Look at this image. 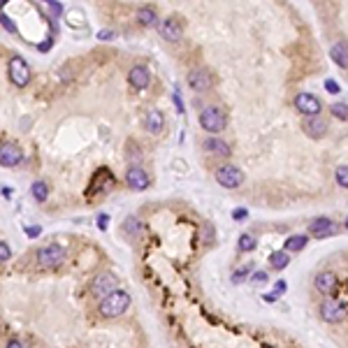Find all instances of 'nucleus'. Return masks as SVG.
Instances as JSON below:
<instances>
[{
	"label": "nucleus",
	"mask_w": 348,
	"mask_h": 348,
	"mask_svg": "<svg viewBox=\"0 0 348 348\" xmlns=\"http://www.w3.org/2000/svg\"><path fill=\"white\" fill-rule=\"evenodd\" d=\"M128 306H130V295L126 290H114L112 295H107V297L100 300L98 313H100L102 318H119V316H123L128 311Z\"/></svg>",
	"instance_id": "obj_1"
},
{
	"label": "nucleus",
	"mask_w": 348,
	"mask_h": 348,
	"mask_svg": "<svg viewBox=\"0 0 348 348\" xmlns=\"http://www.w3.org/2000/svg\"><path fill=\"white\" fill-rule=\"evenodd\" d=\"M198 121L202 126V130L209 132V137H218V132H223L225 126H228V114L221 107H204L200 109Z\"/></svg>",
	"instance_id": "obj_2"
},
{
	"label": "nucleus",
	"mask_w": 348,
	"mask_h": 348,
	"mask_svg": "<svg viewBox=\"0 0 348 348\" xmlns=\"http://www.w3.org/2000/svg\"><path fill=\"white\" fill-rule=\"evenodd\" d=\"M318 316L330 325H336V323H343L348 318V309L343 302L334 300V297H327V300L320 302L318 306Z\"/></svg>",
	"instance_id": "obj_3"
},
{
	"label": "nucleus",
	"mask_w": 348,
	"mask_h": 348,
	"mask_svg": "<svg viewBox=\"0 0 348 348\" xmlns=\"http://www.w3.org/2000/svg\"><path fill=\"white\" fill-rule=\"evenodd\" d=\"M188 86H191V91H195V93H207V91L214 89V84H216V77L211 74L209 67H193L191 72H188L186 77Z\"/></svg>",
	"instance_id": "obj_4"
},
{
	"label": "nucleus",
	"mask_w": 348,
	"mask_h": 348,
	"mask_svg": "<svg viewBox=\"0 0 348 348\" xmlns=\"http://www.w3.org/2000/svg\"><path fill=\"white\" fill-rule=\"evenodd\" d=\"M293 107L300 114H304V119H311V116H320L323 102L318 100V96H313V93H297L293 100Z\"/></svg>",
	"instance_id": "obj_5"
},
{
	"label": "nucleus",
	"mask_w": 348,
	"mask_h": 348,
	"mask_svg": "<svg viewBox=\"0 0 348 348\" xmlns=\"http://www.w3.org/2000/svg\"><path fill=\"white\" fill-rule=\"evenodd\" d=\"M216 181L223 188H239L244 184V172H241L237 165H218L216 167Z\"/></svg>",
	"instance_id": "obj_6"
},
{
	"label": "nucleus",
	"mask_w": 348,
	"mask_h": 348,
	"mask_svg": "<svg viewBox=\"0 0 348 348\" xmlns=\"http://www.w3.org/2000/svg\"><path fill=\"white\" fill-rule=\"evenodd\" d=\"M7 74H10V79H12V84L19 86V89L28 86V81H30V67L21 56H12V58H10Z\"/></svg>",
	"instance_id": "obj_7"
},
{
	"label": "nucleus",
	"mask_w": 348,
	"mask_h": 348,
	"mask_svg": "<svg viewBox=\"0 0 348 348\" xmlns=\"http://www.w3.org/2000/svg\"><path fill=\"white\" fill-rule=\"evenodd\" d=\"M119 288V279H116V274H112V272H102V274H98L93 281H91V295H96V297H107V295H112L114 290Z\"/></svg>",
	"instance_id": "obj_8"
},
{
	"label": "nucleus",
	"mask_w": 348,
	"mask_h": 348,
	"mask_svg": "<svg viewBox=\"0 0 348 348\" xmlns=\"http://www.w3.org/2000/svg\"><path fill=\"white\" fill-rule=\"evenodd\" d=\"M336 232H339V225L330 216H316L309 223V234L316 239H327V237H334Z\"/></svg>",
	"instance_id": "obj_9"
},
{
	"label": "nucleus",
	"mask_w": 348,
	"mask_h": 348,
	"mask_svg": "<svg viewBox=\"0 0 348 348\" xmlns=\"http://www.w3.org/2000/svg\"><path fill=\"white\" fill-rule=\"evenodd\" d=\"M37 263L42 265V267H58V265L65 263V248L58 246V244L42 246L37 251Z\"/></svg>",
	"instance_id": "obj_10"
},
{
	"label": "nucleus",
	"mask_w": 348,
	"mask_h": 348,
	"mask_svg": "<svg viewBox=\"0 0 348 348\" xmlns=\"http://www.w3.org/2000/svg\"><path fill=\"white\" fill-rule=\"evenodd\" d=\"M158 28V35L165 40V42H181L184 37V26L179 24V19L174 17H167V19H160V24L156 26Z\"/></svg>",
	"instance_id": "obj_11"
},
{
	"label": "nucleus",
	"mask_w": 348,
	"mask_h": 348,
	"mask_svg": "<svg viewBox=\"0 0 348 348\" xmlns=\"http://www.w3.org/2000/svg\"><path fill=\"white\" fill-rule=\"evenodd\" d=\"M302 130H304L306 137L311 139H323L327 132H330V123L323 119V116H311V119L302 121Z\"/></svg>",
	"instance_id": "obj_12"
},
{
	"label": "nucleus",
	"mask_w": 348,
	"mask_h": 348,
	"mask_svg": "<svg viewBox=\"0 0 348 348\" xmlns=\"http://www.w3.org/2000/svg\"><path fill=\"white\" fill-rule=\"evenodd\" d=\"M126 184L132 188V191H146L151 184L149 172H146L142 165H130L126 172Z\"/></svg>",
	"instance_id": "obj_13"
},
{
	"label": "nucleus",
	"mask_w": 348,
	"mask_h": 348,
	"mask_svg": "<svg viewBox=\"0 0 348 348\" xmlns=\"http://www.w3.org/2000/svg\"><path fill=\"white\" fill-rule=\"evenodd\" d=\"M128 84L135 91H146L151 86V72L144 65H132L128 72Z\"/></svg>",
	"instance_id": "obj_14"
},
{
	"label": "nucleus",
	"mask_w": 348,
	"mask_h": 348,
	"mask_svg": "<svg viewBox=\"0 0 348 348\" xmlns=\"http://www.w3.org/2000/svg\"><path fill=\"white\" fill-rule=\"evenodd\" d=\"M313 288L318 290L320 295H325V297H332V293L336 290V274L330 270L318 272L316 279H313Z\"/></svg>",
	"instance_id": "obj_15"
},
{
	"label": "nucleus",
	"mask_w": 348,
	"mask_h": 348,
	"mask_svg": "<svg viewBox=\"0 0 348 348\" xmlns=\"http://www.w3.org/2000/svg\"><path fill=\"white\" fill-rule=\"evenodd\" d=\"M202 149L214 158H230L232 156V149L223 137H207L202 142Z\"/></svg>",
	"instance_id": "obj_16"
},
{
	"label": "nucleus",
	"mask_w": 348,
	"mask_h": 348,
	"mask_svg": "<svg viewBox=\"0 0 348 348\" xmlns=\"http://www.w3.org/2000/svg\"><path fill=\"white\" fill-rule=\"evenodd\" d=\"M330 58L334 60V65L348 70V40L346 37H336L330 44Z\"/></svg>",
	"instance_id": "obj_17"
},
{
	"label": "nucleus",
	"mask_w": 348,
	"mask_h": 348,
	"mask_svg": "<svg viewBox=\"0 0 348 348\" xmlns=\"http://www.w3.org/2000/svg\"><path fill=\"white\" fill-rule=\"evenodd\" d=\"M24 160V151L19 149L17 144H3L0 146V165L5 167H14Z\"/></svg>",
	"instance_id": "obj_18"
},
{
	"label": "nucleus",
	"mask_w": 348,
	"mask_h": 348,
	"mask_svg": "<svg viewBox=\"0 0 348 348\" xmlns=\"http://www.w3.org/2000/svg\"><path fill=\"white\" fill-rule=\"evenodd\" d=\"M144 128H146V132H151V135H160V132L165 130V116H162V112L151 109L149 114L144 116Z\"/></svg>",
	"instance_id": "obj_19"
},
{
	"label": "nucleus",
	"mask_w": 348,
	"mask_h": 348,
	"mask_svg": "<svg viewBox=\"0 0 348 348\" xmlns=\"http://www.w3.org/2000/svg\"><path fill=\"white\" fill-rule=\"evenodd\" d=\"M137 24L144 26V28H151V26H158L160 19H158V12L153 7H139L137 10Z\"/></svg>",
	"instance_id": "obj_20"
},
{
	"label": "nucleus",
	"mask_w": 348,
	"mask_h": 348,
	"mask_svg": "<svg viewBox=\"0 0 348 348\" xmlns=\"http://www.w3.org/2000/svg\"><path fill=\"white\" fill-rule=\"evenodd\" d=\"M309 244V237L306 234H290L286 244H283V251L286 253H300L304 251V246Z\"/></svg>",
	"instance_id": "obj_21"
},
{
	"label": "nucleus",
	"mask_w": 348,
	"mask_h": 348,
	"mask_svg": "<svg viewBox=\"0 0 348 348\" xmlns=\"http://www.w3.org/2000/svg\"><path fill=\"white\" fill-rule=\"evenodd\" d=\"M255 246H258V237L251 232H244L239 234V239H237V251L239 253H251L255 251Z\"/></svg>",
	"instance_id": "obj_22"
},
{
	"label": "nucleus",
	"mask_w": 348,
	"mask_h": 348,
	"mask_svg": "<svg viewBox=\"0 0 348 348\" xmlns=\"http://www.w3.org/2000/svg\"><path fill=\"white\" fill-rule=\"evenodd\" d=\"M288 263H290V253H286V251H274V253H270V265H272V270L281 272V270H286V267H288Z\"/></svg>",
	"instance_id": "obj_23"
},
{
	"label": "nucleus",
	"mask_w": 348,
	"mask_h": 348,
	"mask_svg": "<svg viewBox=\"0 0 348 348\" xmlns=\"http://www.w3.org/2000/svg\"><path fill=\"white\" fill-rule=\"evenodd\" d=\"M200 244H204V246L216 244V228L211 223H202L200 225Z\"/></svg>",
	"instance_id": "obj_24"
},
{
	"label": "nucleus",
	"mask_w": 348,
	"mask_h": 348,
	"mask_svg": "<svg viewBox=\"0 0 348 348\" xmlns=\"http://www.w3.org/2000/svg\"><path fill=\"white\" fill-rule=\"evenodd\" d=\"M253 267H255V265H253V263H248V265H241L239 270H234V272H232V276H230V281H232L234 286H237V283H244V281H246V279H251V274H253Z\"/></svg>",
	"instance_id": "obj_25"
},
{
	"label": "nucleus",
	"mask_w": 348,
	"mask_h": 348,
	"mask_svg": "<svg viewBox=\"0 0 348 348\" xmlns=\"http://www.w3.org/2000/svg\"><path fill=\"white\" fill-rule=\"evenodd\" d=\"M123 230H126L130 237H137V234L144 232V225H142V223H139L135 216H128L126 221H123Z\"/></svg>",
	"instance_id": "obj_26"
},
{
	"label": "nucleus",
	"mask_w": 348,
	"mask_h": 348,
	"mask_svg": "<svg viewBox=\"0 0 348 348\" xmlns=\"http://www.w3.org/2000/svg\"><path fill=\"white\" fill-rule=\"evenodd\" d=\"M30 193H33V198H35L37 202H44V200L49 198V186L44 181H35V184L30 186Z\"/></svg>",
	"instance_id": "obj_27"
},
{
	"label": "nucleus",
	"mask_w": 348,
	"mask_h": 348,
	"mask_svg": "<svg viewBox=\"0 0 348 348\" xmlns=\"http://www.w3.org/2000/svg\"><path fill=\"white\" fill-rule=\"evenodd\" d=\"M330 114H334L339 121H348V105L346 102H334L330 107Z\"/></svg>",
	"instance_id": "obj_28"
},
{
	"label": "nucleus",
	"mask_w": 348,
	"mask_h": 348,
	"mask_svg": "<svg viewBox=\"0 0 348 348\" xmlns=\"http://www.w3.org/2000/svg\"><path fill=\"white\" fill-rule=\"evenodd\" d=\"M334 179L341 188H348V165H339L334 169Z\"/></svg>",
	"instance_id": "obj_29"
},
{
	"label": "nucleus",
	"mask_w": 348,
	"mask_h": 348,
	"mask_svg": "<svg viewBox=\"0 0 348 348\" xmlns=\"http://www.w3.org/2000/svg\"><path fill=\"white\" fill-rule=\"evenodd\" d=\"M267 279H270V276H267V272H263V270H255L251 274V279H248V281H253V283H265L267 281Z\"/></svg>",
	"instance_id": "obj_30"
},
{
	"label": "nucleus",
	"mask_w": 348,
	"mask_h": 348,
	"mask_svg": "<svg viewBox=\"0 0 348 348\" xmlns=\"http://www.w3.org/2000/svg\"><path fill=\"white\" fill-rule=\"evenodd\" d=\"M325 89L330 91L332 96H339V93H341V86L336 84L334 79H325Z\"/></svg>",
	"instance_id": "obj_31"
},
{
	"label": "nucleus",
	"mask_w": 348,
	"mask_h": 348,
	"mask_svg": "<svg viewBox=\"0 0 348 348\" xmlns=\"http://www.w3.org/2000/svg\"><path fill=\"white\" fill-rule=\"evenodd\" d=\"M10 258H12V251H10V246H7L5 241H0V263H7Z\"/></svg>",
	"instance_id": "obj_32"
},
{
	"label": "nucleus",
	"mask_w": 348,
	"mask_h": 348,
	"mask_svg": "<svg viewBox=\"0 0 348 348\" xmlns=\"http://www.w3.org/2000/svg\"><path fill=\"white\" fill-rule=\"evenodd\" d=\"M0 24L5 26V28H7V30H10V33H17V26H14V24H12V21H10V19H7V17H5V14H0Z\"/></svg>",
	"instance_id": "obj_33"
},
{
	"label": "nucleus",
	"mask_w": 348,
	"mask_h": 348,
	"mask_svg": "<svg viewBox=\"0 0 348 348\" xmlns=\"http://www.w3.org/2000/svg\"><path fill=\"white\" fill-rule=\"evenodd\" d=\"M107 223H109L107 214H100V216H98V228H100V230H107Z\"/></svg>",
	"instance_id": "obj_34"
},
{
	"label": "nucleus",
	"mask_w": 348,
	"mask_h": 348,
	"mask_svg": "<svg viewBox=\"0 0 348 348\" xmlns=\"http://www.w3.org/2000/svg\"><path fill=\"white\" fill-rule=\"evenodd\" d=\"M7 348H24V343L19 341L17 336H12V339H10V341H7Z\"/></svg>",
	"instance_id": "obj_35"
},
{
	"label": "nucleus",
	"mask_w": 348,
	"mask_h": 348,
	"mask_svg": "<svg viewBox=\"0 0 348 348\" xmlns=\"http://www.w3.org/2000/svg\"><path fill=\"white\" fill-rule=\"evenodd\" d=\"M49 12H51V14H60V12H63V7H60L58 3H49Z\"/></svg>",
	"instance_id": "obj_36"
},
{
	"label": "nucleus",
	"mask_w": 348,
	"mask_h": 348,
	"mask_svg": "<svg viewBox=\"0 0 348 348\" xmlns=\"http://www.w3.org/2000/svg\"><path fill=\"white\" fill-rule=\"evenodd\" d=\"M98 37H100V40H109V37H114V33H112V30H100Z\"/></svg>",
	"instance_id": "obj_37"
},
{
	"label": "nucleus",
	"mask_w": 348,
	"mask_h": 348,
	"mask_svg": "<svg viewBox=\"0 0 348 348\" xmlns=\"http://www.w3.org/2000/svg\"><path fill=\"white\" fill-rule=\"evenodd\" d=\"M246 216H248L246 209H239V211H234V214H232V218H239V221H241V218H246Z\"/></svg>",
	"instance_id": "obj_38"
},
{
	"label": "nucleus",
	"mask_w": 348,
	"mask_h": 348,
	"mask_svg": "<svg viewBox=\"0 0 348 348\" xmlns=\"http://www.w3.org/2000/svg\"><path fill=\"white\" fill-rule=\"evenodd\" d=\"M276 300H279V295H276V293H267V295H265V302H276Z\"/></svg>",
	"instance_id": "obj_39"
},
{
	"label": "nucleus",
	"mask_w": 348,
	"mask_h": 348,
	"mask_svg": "<svg viewBox=\"0 0 348 348\" xmlns=\"http://www.w3.org/2000/svg\"><path fill=\"white\" fill-rule=\"evenodd\" d=\"M281 293H286V283L279 281V283H276V295H281Z\"/></svg>",
	"instance_id": "obj_40"
},
{
	"label": "nucleus",
	"mask_w": 348,
	"mask_h": 348,
	"mask_svg": "<svg viewBox=\"0 0 348 348\" xmlns=\"http://www.w3.org/2000/svg\"><path fill=\"white\" fill-rule=\"evenodd\" d=\"M28 234H30V237H37V234H40V228H30Z\"/></svg>",
	"instance_id": "obj_41"
},
{
	"label": "nucleus",
	"mask_w": 348,
	"mask_h": 348,
	"mask_svg": "<svg viewBox=\"0 0 348 348\" xmlns=\"http://www.w3.org/2000/svg\"><path fill=\"white\" fill-rule=\"evenodd\" d=\"M343 228H346V230H348V216H346V221H343Z\"/></svg>",
	"instance_id": "obj_42"
}]
</instances>
